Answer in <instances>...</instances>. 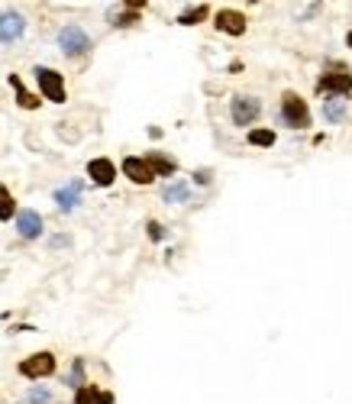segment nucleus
<instances>
[{
	"mask_svg": "<svg viewBox=\"0 0 352 404\" xmlns=\"http://www.w3.org/2000/svg\"><path fill=\"white\" fill-rule=\"evenodd\" d=\"M87 175H91L94 184H100V188H110L116 178V168L110 159H91L87 162Z\"/></svg>",
	"mask_w": 352,
	"mask_h": 404,
	"instance_id": "1a4fd4ad",
	"label": "nucleus"
},
{
	"mask_svg": "<svg viewBox=\"0 0 352 404\" xmlns=\"http://www.w3.org/2000/svg\"><path fill=\"white\" fill-rule=\"evenodd\" d=\"M59 46L65 55H71V59H78V55H85L87 49H91V39H87L85 30H78V26H68V30L59 32Z\"/></svg>",
	"mask_w": 352,
	"mask_h": 404,
	"instance_id": "20e7f679",
	"label": "nucleus"
},
{
	"mask_svg": "<svg viewBox=\"0 0 352 404\" xmlns=\"http://www.w3.org/2000/svg\"><path fill=\"white\" fill-rule=\"evenodd\" d=\"M214 23L220 32H226V36H243L245 32V16L239 13V10H220V13L214 16Z\"/></svg>",
	"mask_w": 352,
	"mask_h": 404,
	"instance_id": "0eeeda50",
	"label": "nucleus"
},
{
	"mask_svg": "<svg viewBox=\"0 0 352 404\" xmlns=\"http://www.w3.org/2000/svg\"><path fill=\"white\" fill-rule=\"evenodd\" d=\"M68 385H75V388H81V381H85V362H81V359H75V366H71V375L68 379Z\"/></svg>",
	"mask_w": 352,
	"mask_h": 404,
	"instance_id": "4be33fe9",
	"label": "nucleus"
},
{
	"mask_svg": "<svg viewBox=\"0 0 352 404\" xmlns=\"http://www.w3.org/2000/svg\"><path fill=\"white\" fill-rule=\"evenodd\" d=\"M16 230H20L23 239H39V233H42V217H39L36 210H20V214H16Z\"/></svg>",
	"mask_w": 352,
	"mask_h": 404,
	"instance_id": "9b49d317",
	"label": "nucleus"
},
{
	"mask_svg": "<svg viewBox=\"0 0 352 404\" xmlns=\"http://www.w3.org/2000/svg\"><path fill=\"white\" fill-rule=\"evenodd\" d=\"M165 201H169V204H184V201H191V184L178 182V184H171V188H165Z\"/></svg>",
	"mask_w": 352,
	"mask_h": 404,
	"instance_id": "dca6fc26",
	"label": "nucleus"
},
{
	"mask_svg": "<svg viewBox=\"0 0 352 404\" xmlns=\"http://www.w3.org/2000/svg\"><path fill=\"white\" fill-rule=\"evenodd\" d=\"M249 143L253 145H275V133L272 130H253L249 133Z\"/></svg>",
	"mask_w": 352,
	"mask_h": 404,
	"instance_id": "412c9836",
	"label": "nucleus"
},
{
	"mask_svg": "<svg viewBox=\"0 0 352 404\" xmlns=\"http://www.w3.org/2000/svg\"><path fill=\"white\" fill-rule=\"evenodd\" d=\"M123 175L130 178V182L136 184H149L152 182V168H149L146 159H136V155H130V159H123Z\"/></svg>",
	"mask_w": 352,
	"mask_h": 404,
	"instance_id": "9d476101",
	"label": "nucleus"
},
{
	"mask_svg": "<svg viewBox=\"0 0 352 404\" xmlns=\"http://www.w3.org/2000/svg\"><path fill=\"white\" fill-rule=\"evenodd\" d=\"M207 13H210L207 7H194V10H188V13H181L178 20H181L184 26H191V23H200V20H207Z\"/></svg>",
	"mask_w": 352,
	"mask_h": 404,
	"instance_id": "aec40b11",
	"label": "nucleus"
},
{
	"mask_svg": "<svg viewBox=\"0 0 352 404\" xmlns=\"http://www.w3.org/2000/svg\"><path fill=\"white\" fill-rule=\"evenodd\" d=\"M20 404H52V391L49 388H32Z\"/></svg>",
	"mask_w": 352,
	"mask_h": 404,
	"instance_id": "6ab92c4d",
	"label": "nucleus"
},
{
	"mask_svg": "<svg viewBox=\"0 0 352 404\" xmlns=\"http://www.w3.org/2000/svg\"><path fill=\"white\" fill-rule=\"evenodd\" d=\"M349 46H352V32H349Z\"/></svg>",
	"mask_w": 352,
	"mask_h": 404,
	"instance_id": "b1692460",
	"label": "nucleus"
},
{
	"mask_svg": "<svg viewBox=\"0 0 352 404\" xmlns=\"http://www.w3.org/2000/svg\"><path fill=\"white\" fill-rule=\"evenodd\" d=\"M16 217V204H13V194H10L4 184H0V220H13Z\"/></svg>",
	"mask_w": 352,
	"mask_h": 404,
	"instance_id": "f3484780",
	"label": "nucleus"
},
{
	"mask_svg": "<svg viewBox=\"0 0 352 404\" xmlns=\"http://www.w3.org/2000/svg\"><path fill=\"white\" fill-rule=\"evenodd\" d=\"M259 114H262V104L255 97H243V94L233 97V123L236 126H249Z\"/></svg>",
	"mask_w": 352,
	"mask_h": 404,
	"instance_id": "423d86ee",
	"label": "nucleus"
},
{
	"mask_svg": "<svg viewBox=\"0 0 352 404\" xmlns=\"http://www.w3.org/2000/svg\"><path fill=\"white\" fill-rule=\"evenodd\" d=\"M26 30V20L20 13H13V10H7V13H0V42H13V39H20Z\"/></svg>",
	"mask_w": 352,
	"mask_h": 404,
	"instance_id": "6e6552de",
	"label": "nucleus"
},
{
	"mask_svg": "<svg viewBox=\"0 0 352 404\" xmlns=\"http://www.w3.org/2000/svg\"><path fill=\"white\" fill-rule=\"evenodd\" d=\"M52 372H55L52 352H36V356L20 362V375H26V379H46V375H52Z\"/></svg>",
	"mask_w": 352,
	"mask_h": 404,
	"instance_id": "39448f33",
	"label": "nucleus"
},
{
	"mask_svg": "<svg viewBox=\"0 0 352 404\" xmlns=\"http://www.w3.org/2000/svg\"><path fill=\"white\" fill-rule=\"evenodd\" d=\"M10 84H13V91H16V104H20V107H23V110H36V107H39V97H36V94L26 91L23 81H20V75H10Z\"/></svg>",
	"mask_w": 352,
	"mask_h": 404,
	"instance_id": "4468645a",
	"label": "nucleus"
},
{
	"mask_svg": "<svg viewBox=\"0 0 352 404\" xmlns=\"http://www.w3.org/2000/svg\"><path fill=\"white\" fill-rule=\"evenodd\" d=\"M323 117H327L329 123H339L346 117V107L339 104V100H327V104H323Z\"/></svg>",
	"mask_w": 352,
	"mask_h": 404,
	"instance_id": "a211bd4d",
	"label": "nucleus"
},
{
	"mask_svg": "<svg viewBox=\"0 0 352 404\" xmlns=\"http://www.w3.org/2000/svg\"><path fill=\"white\" fill-rule=\"evenodd\" d=\"M36 81H39V91H42V97H49L52 104H65V81H61L59 71L52 69H36Z\"/></svg>",
	"mask_w": 352,
	"mask_h": 404,
	"instance_id": "f03ea898",
	"label": "nucleus"
},
{
	"mask_svg": "<svg viewBox=\"0 0 352 404\" xmlns=\"http://www.w3.org/2000/svg\"><path fill=\"white\" fill-rule=\"evenodd\" d=\"M352 91V75L343 69H333L317 81V94L320 97H329V94H349Z\"/></svg>",
	"mask_w": 352,
	"mask_h": 404,
	"instance_id": "7ed1b4c3",
	"label": "nucleus"
},
{
	"mask_svg": "<svg viewBox=\"0 0 352 404\" xmlns=\"http://www.w3.org/2000/svg\"><path fill=\"white\" fill-rule=\"evenodd\" d=\"M281 117L291 130H307L310 126V110H307V100L294 91H284L281 97Z\"/></svg>",
	"mask_w": 352,
	"mask_h": 404,
	"instance_id": "f257e3e1",
	"label": "nucleus"
},
{
	"mask_svg": "<svg viewBox=\"0 0 352 404\" xmlns=\"http://www.w3.org/2000/svg\"><path fill=\"white\" fill-rule=\"evenodd\" d=\"M81 201V184L78 182H71L68 188H61V191H55V204L61 207V210H71V207Z\"/></svg>",
	"mask_w": 352,
	"mask_h": 404,
	"instance_id": "ddd939ff",
	"label": "nucleus"
},
{
	"mask_svg": "<svg viewBox=\"0 0 352 404\" xmlns=\"http://www.w3.org/2000/svg\"><path fill=\"white\" fill-rule=\"evenodd\" d=\"M75 404H114V395L94 388V385H81L75 395Z\"/></svg>",
	"mask_w": 352,
	"mask_h": 404,
	"instance_id": "f8f14e48",
	"label": "nucleus"
},
{
	"mask_svg": "<svg viewBox=\"0 0 352 404\" xmlns=\"http://www.w3.org/2000/svg\"><path fill=\"white\" fill-rule=\"evenodd\" d=\"M149 237H152V239H155V243H159V239H162V237H165V230H162V227H159V223H149Z\"/></svg>",
	"mask_w": 352,
	"mask_h": 404,
	"instance_id": "5701e85b",
	"label": "nucleus"
},
{
	"mask_svg": "<svg viewBox=\"0 0 352 404\" xmlns=\"http://www.w3.org/2000/svg\"><path fill=\"white\" fill-rule=\"evenodd\" d=\"M146 162H149V168H152V175H175L178 172V165L169 159V155L152 153V155H146Z\"/></svg>",
	"mask_w": 352,
	"mask_h": 404,
	"instance_id": "2eb2a0df",
	"label": "nucleus"
}]
</instances>
